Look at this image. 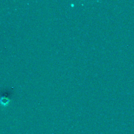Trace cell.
<instances>
[{
    "label": "cell",
    "instance_id": "6da1fadb",
    "mask_svg": "<svg viewBox=\"0 0 134 134\" xmlns=\"http://www.w3.org/2000/svg\"><path fill=\"white\" fill-rule=\"evenodd\" d=\"M10 100L6 97H2L0 98V104L3 106H6L10 102Z\"/></svg>",
    "mask_w": 134,
    "mask_h": 134
}]
</instances>
